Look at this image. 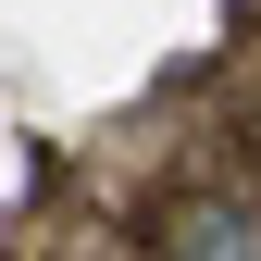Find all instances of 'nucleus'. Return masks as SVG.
<instances>
[{
  "label": "nucleus",
  "instance_id": "f257e3e1",
  "mask_svg": "<svg viewBox=\"0 0 261 261\" xmlns=\"http://www.w3.org/2000/svg\"><path fill=\"white\" fill-rule=\"evenodd\" d=\"M162 261H261V199L237 187H187L162 212Z\"/></svg>",
  "mask_w": 261,
  "mask_h": 261
}]
</instances>
